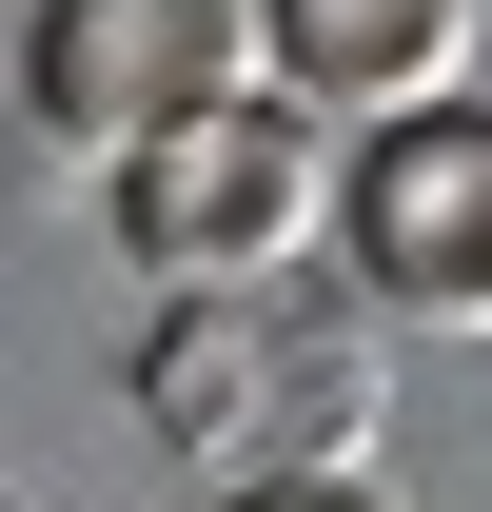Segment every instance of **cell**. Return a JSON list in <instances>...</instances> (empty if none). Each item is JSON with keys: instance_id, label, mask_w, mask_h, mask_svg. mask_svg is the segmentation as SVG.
<instances>
[{"instance_id": "obj_1", "label": "cell", "mask_w": 492, "mask_h": 512, "mask_svg": "<svg viewBox=\"0 0 492 512\" xmlns=\"http://www.w3.org/2000/svg\"><path fill=\"white\" fill-rule=\"evenodd\" d=\"M119 178V256L158 276V296H237V276H315V217H335V178H315V119L296 99H197V119L119 138L99 158Z\"/></svg>"}, {"instance_id": "obj_2", "label": "cell", "mask_w": 492, "mask_h": 512, "mask_svg": "<svg viewBox=\"0 0 492 512\" xmlns=\"http://www.w3.org/2000/svg\"><path fill=\"white\" fill-rule=\"evenodd\" d=\"M335 256H355L374 316L492 335V99H394L335 158Z\"/></svg>"}, {"instance_id": "obj_3", "label": "cell", "mask_w": 492, "mask_h": 512, "mask_svg": "<svg viewBox=\"0 0 492 512\" xmlns=\"http://www.w3.org/2000/svg\"><path fill=\"white\" fill-rule=\"evenodd\" d=\"M237 79H256V0H40L20 119L60 138V158H119V138L197 119V99H237Z\"/></svg>"}, {"instance_id": "obj_4", "label": "cell", "mask_w": 492, "mask_h": 512, "mask_svg": "<svg viewBox=\"0 0 492 512\" xmlns=\"http://www.w3.org/2000/svg\"><path fill=\"white\" fill-rule=\"evenodd\" d=\"M256 60L296 79L315 119H394L473 79V0H256Z\"/></svg>"}, {"instance_id": "obj_5", "label": "cell", "mask_w": 492, "mask_h": 512, "mask_svg": "<svg viewBox=\"0 0 492 512\" xmlns=\"http://www.w3.org/2000/svg\"><path fill=\"white\" fill-rule=\"evenodd\" d=\"M217 512H394V493H374L355 453H296V473H237V493H217Z\"/></svg>"}]
</instances>
